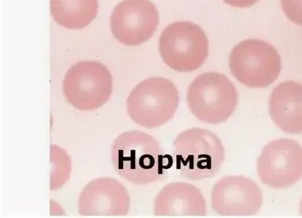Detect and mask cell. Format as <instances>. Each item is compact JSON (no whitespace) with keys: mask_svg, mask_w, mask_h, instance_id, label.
<instances>
[{"mask_svg":"<svg viewBox=\"0 0 302 218\" xmlns=\"http://www.w3.org/2000/svg\"><path fill=\"white\" fill-rule=\"evenodd\" d=\"M257 172L263 184L285 189L302 178V147L295 140L280 138L268 143L257 159Z\"/></svg>","mask_w":302,"mask_h":218,"instance_id":"8","label":"cell"},{"mask_svg":"<svg viewBox=\"0 0 302 218\" xmlns=\"http://www.w3.org/2000/svg\"><path fill=\"white\" fill-rule=\"evenodd\" d=\"M55 21L69 29H81L91 23L98 12V0H51Z\"/></svg>","mask_w":302,"mask_h":218,"instance_id":"14","label":"cell"},{"mask_svg":"<svg viewBox=\"0 0 302 218\" xmlns=\"http://www.w3.org/2000/svg\"><path fill=\"white\" fill-rule=\"evenodd\" d=\"M62 88L66 98L73 107L81 111H92L109 100L113 88L112 77L101 63L83 61L67 70Z\"/></svg>","mask_w":302,"mask_h":218,"instance_id":"7","label":"cell"},{"mask_svg":"<svg viewBox=\"0 0 302 218\" xmlns=\"http://www.w3.org/2000/svg\"><path fill=\"white\" fill-rule=\"evenodd\" d=\"M186 99L192 114L202 122L212 125L227 120L239 101L233 83L225 75L214 72L197 77L188 88Z\"/></svg>","mask_w":302,"mask_h":218,"instance_id":"4","label":"cell"},{"mask_svg":"<svg viewBox=\"0 0 302 218\" xmlns=\"http://www.w3.org/2000/svg\"><path fill=\"white\" fill-rule=\"evenodd\" d=\"M177 88L170 80L154 77L140 83L127 101L131 120L145 128H156L168 123L179 106Z\"/></svg>","mask_w":302,"mask_h":218,"instance_id":"3","label":"cell"},{"mask_svg":"<svg viewBox=\"0 0 302 218\" xmlns=\"http://www.w3.org/2000/svg\"><path fill=\"white\" fill-rule=\"evenodd\" d=\"M159 23L158 11L150 0H124L115 7L110 18L113 35L126 45L147 42Z\"/></svg>","mask_w":302,"mask_h":218,"instance_id":"9","label":"cell"},{"mask_svg":"<svg viewBox=\"0 0 302 218\" xmlns=\"http://www.w3.org/2000/svg\"><path fill=\"white\" fill-rule=\"evenodd\" d=\"M223 1L229 5L236 8H247L250 7L259 0H223Z\"/></svg>","mask_w":302,"mask_h":218,"instance_id":"17","label":"cell"},{"mask_svg":"<svg viewBox=\"0 0 302 218\" xmlns=\"http://www.w3.org/2000/svg\"><path fill=\"white\" fill-rule=\"evenodd\" d=\"M51 149L55 156L51 153L52 170L50 188L52 191H54L61 187L69 179L71 170V162L64 150H61V155L59 156V147L51 146Z\"/></svg>","mask_w":302,"mask_h":218,"instance_id":"15","label":"cell"},{"mask_svg":"<svg viewBox=\"0 0 302 218\" xmlns=\"http://www.w3.org/2000/svg\"><path fill=\"white\" fill-rule=\"evenodd\" d=\"M111 162L121 177L144 186L165 179L174 159L153 136L132 130L122 133L113 141Z\"/></svg>","mask_w":302,"mask_h":218,"instance_id":"1","label":"cell"},{"mask_svg":"<svg viewBox=\"0 0 302 218\" xmlns=\"http://www.w3.org/2000/svg\"><path fill=\"white\" fill-rule=\"evenodd\" d=\"M263 203L262 193L255 182L241 175L225 177L214 185L211 195L212 209L223 217L254 216Z\"/></svg>","mask_w":302,"mask_h":218,"instance_id":"10","label":"cell"},{"mask_svg":"<svg viewBox=\"0 0 302 218\" xmlns=\"http://www.w3.org/2000/svg\"><path fill=\"white\" fill-rule=\"evenodd\" d=\"M159 52L164 62L181 72L197 70L208 55V41L200 26L190 21L168 26L159 39Z\"/></svg>","mask_w":302,"mask_h":218,"instance_id":"5","label":"cell"},{"mask_svg":"<svg viewBox=\"0 0 302 218\" xmlns=\"http://www.w3.org/2000/svg\"><path fill=\"white\" fill-rule=\"evenodd\" d=\"M283 12L295 24L302 26V0H281Z\"/></svg>","mask_w":302,"mask_h":218,"instance_id":"16","label":"cell"},{"mask_svg":"<svg viewBox=\"0 0 302 218\" xmlns=\"http://www.w3.org/2000/svg\"><path fill=\"white\" fill-rule=\"evenodd\" d=\"M232 75L251 88H265L273 83L281 71V58L272 45L263 40L247 39L237 44L229 57Z\"/></svg>","mask_w":302,"mask_h":218,"instance_id":"6","label":"cell"},{"mask_svg":"<svg viewBox=\"0 0 302 218\" xmlns=\"http://www.w3.org/2000/svg\"><path fill=\"white\" fill-rule=\"evenodd\" d=\"M130 197L120 182L100 177L83 189L78 199L79 214L86 217H120L130 211Z\"/></svg>","mask_w":302,"mask_h":218,"instance_id":"11","label":"cell"},{"mask_svg":"<svg viewBox=\"0 0 302 218\" xmlns=\"http://www.w3.org/2000/svg\"><path fill=\"white\" fill-rule=\"evenodd\" d=\"M154 214L158 217H205L206 202L200 190L186 182H172L157 195Z\"/></svg>","mask_w":302,"mask_h":218,"instance_id":"12","label":"cell"},{"mask_svg":"<svg viewBox=\"0 0 302 218\" xmlns=\"http://www.w3.org/2000/svg\"><path fill=\"white\" fill-rule=\"evenodd\" d=\"M172 156L181 176L199 180L218 174L225 161V149L215 133L193 128L177 136Z\"/></svg>","mask_w":302,"mask_h":218,"instance_id":"2","label":"cell"},{"mask_svg":"<svg viewBox=\"0 0 302 218\" xmlns=\"http://www.w3.org/2000/svg\"><path fill=\"white\" fill-rule=\"evenodd\" d=\"M269 113L275 124L284 133H302V85L285 81L277 86L269 101Z\"/></svg>","mask_w":302,"mask_h":218,"instance_id":"13","label":"cell"}]
</instances>
